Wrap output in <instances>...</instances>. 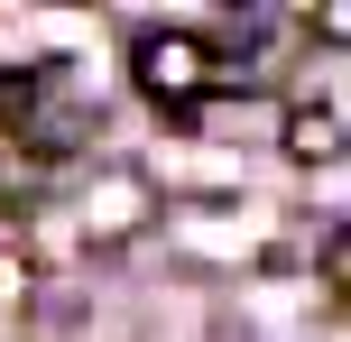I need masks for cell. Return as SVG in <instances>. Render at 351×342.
Masks as SVG:
<instances>
[{"label": "cell", "instance_id": "6da1fadb", "mask_svg": "<svg viewBox=\"0 0 351 342\" xmlns=\"http://www.w3.org/2000/svg\"><path fill=\"white\" fill-rule=\"evenodd\" d=\"M130 74H139L148 102L185 111V102H204V93H213L222 56H213V37H194V28H148L139 47H130Z\"/></svg>", "mask_w": 351, "mask_h": 342}, {"label": "cell", "instance_id": "7a4b0ae2", "mask_svg": "<svg viewBox=\"0 0 351 342\" xmlns=\"http://www.w3.org/2000/svg\"><path fill=\"white\" fill-rule=\"evenodd\" d=\"M139 213H148V185H139V176H102V185H93V204H84V232L111 241V232H130Z\"/></svg>", "mask_w": 351, "mask_h": 342}, {"label": "cell", "instance_id": "3957f363", "mask_svg": "<svg viewBox=\"0 0 351 342\" xmlns=\"http://www.w3.org/2000/svg\"><path fill=\"white\" fill-rule=\"evenodd\" d=\"M287 158H305V167L342 158V121H333L324 102H296V111H287Z\"/></svg>", "mask_w": 351, "mask_h": 342}, {"label": "cell", "instance_id": "277c9868", "mask_svg": "<svg viewBox=\"0 0 351 342\" xmlns=\"http://www.w3.org/2000/svg\"><path fill=\"white\" fill-rule=\"evenodd\" d=\"M37 102H47V74H28V65H10V74H0V121H10V130L28 121Z\"/></svg>", "mask_w": 351, "mask_h": 342}]
</instances>
